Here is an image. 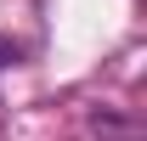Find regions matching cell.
Segmentation results:
<instances>
[{
  "mask_svg": "<svg viewBox=\"0 0 147 141\" xmlns=\"http://www.w3.org/2000/svg\"><path fill=\"white\" fill-rule=\"evenodd\" d=\"M11 62H17V45H11V40H0V68H11Z\"/></svg>",
  "mask_w": 147,
  "mask_h": 141,
  "instance_id": "1",
  "label": "cell"
}]
</instances>
